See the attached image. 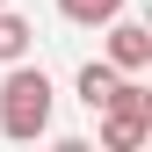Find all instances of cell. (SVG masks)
Masks as SVG:
<instances>
[{"mask_svg":"<svg viewBox=\"0 0 152 152\" xmlns=\"http://www.w3.org/2000/svg\"><path fill=\"white\" fill-rule=\"evenodd\" d=\"M0 130H7L15 145H36L51 130V80L44 65H7V80H0Z\"/></svg>","mask_w":152,"mask_h":152,"instance_id":"1","label":"cell"},{"mask_svg":"<svg viewBox=\"0 0 152 152\" xmlns=\"http://www.w3.org/2000/svg\"><path fill=\"white\" fill-rule=\"evenodd\" d=\"M109 65H116V72H145L152 65V29L145 22H130V15H109Z\"/></svg>","mask_w":152,"mask_h":152,"instance_id":"2","label":"cell"},{"mask_svg":"<svg viewBox=\"0 0 152 152\" xmlns=\"http://www.w3.org/2000/svg\"><path fill=\"white\" fill-rule=\"evenodd\" d=\"M94 116H102V145H109V152H138V145L152 138L145 116H123V109H94Z\"/></svg>","mask_w":152,"mask_h":152,"instance_id":"3","label":"cell"},{"mask_svg":"<svg viewBox=\"0 0 152 152\" xmlns=\"http://www.w3.org/2000/svg\"><path fill=\"white\" fill-rule=\"evenodd\" d=\"M29 44H36V29L22 22L15 7H0V65H15V58H29Z\"/></svg>","mask_w":152,"mask_h":152,"instance_id":"4","label":"cell"},{"mask_svg":"<svg viewBox=\"0 0 152 152\" xmlns=\"http://www.w3.org/2000/svg\"><path fill=\"white\" fill-rule=\"evenodd\" d=\"M123 7H130V0H58V15L80 22V29H102L109 15H123Z\"/></svg>","mask_w":152,"mask_h":152,"instance_id":"5","label":"cell"},{"mask_svg":"<svg viewBox=\"0 0 152 152\" xmlns=\"http://www.w3.org/2000/svg\"><path fill=\"white\" fill-rule=\"evenodd\" d=\"M116 80H123V72L109 65V58H102V65L87 58V65H80V102H87V109H102V102H109V87H116Z\"/></svg>","mask_w":152,"mask_h":152,"instance_id":"6","label":"cell"},{"mask_svg":"<svg viewBox=\"0 0 152 152\" xmlns=\"http://www.w3.org/2000/svg\"><path fill=\"white\" fill-rule=\"evenodd\" d=\"M0 7H7V0H0Z\"/></svg>","mask_w":152,"mask_h":152,"instance_id":"7","label":"cell"}]
</instances>
